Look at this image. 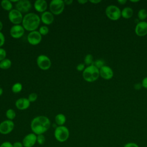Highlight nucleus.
<instances>
[{
    "label": "nucleus",
    "instance_id": "nucleus-1",
    "mask_svg": "<svg viewBox=\"0 0 147 147\" xmlns=\"http://www.w3.org/2000/svg\"><path fill=\"white\" fill-rule=\"evenodd\" d=\"M50 127L51 121L44 115H38L34 117L30 123L31 130L36 135L43 134Z\"/></svg>",
    "mask_w": 147,
    "mask_h": 147
},
{
    "label": "nucleus",
    "instance_id": "nucleus-2",
    "mask_svg": "<svg viewBox=\"0 0 147 147\" xmlns=\"http://www.w3.org/2000/svg\"><path fill=\"white\" fill-rule=\"evenodd\" d=\"M41 19L39 16L34 13H26L23 17L22 25L25 30L29 32L36 30L40 24Z\"/></svg>",
    "mask_w": 147,
    "mask_h": 147
},
{
    "label": "nucleus",
    "instance_id": "nucleus-3",
    "mask_svg": "<svg viewBox=\"0 0 147 147\" xmlns=\"http://www.w3.org/2000/svg\"><path fill=\"white\" fill-rule=\"evenodd\" d=\"M83 78L87 82H93L96 80L99 75V69L94 65L87 66L83 71Z\"/></svg>",
    "mask_w": 147,
    "mask_h": 147
},
{
    "label": "nucleus",
    "instance_id": "nucleus-4",
    "mask_svg": "<svg viewBox=\"0 0 147 147\" xmlns=\"http://www.w3.org/2000/svg\"><path fill=\"white\" fill-rule=\"evenodd\" d=\"M55 139L60 142H65L69 137V129L65 126H58L56 127L54 131Z\"/></svg>",
    "mask_w": 147,
    "mask_h": 147
},
{
    "label": "nucleus",
    "instance_id": "nucleus-5",
    "mask_svg": "<svg viewBox=\"0 0 147 147\" xmlns=\"http://www.w3.org/2000/svg\"><path fill=\"white\" fill-rule=\"evenodd\" d=\"M65 5L64 1L52 0L49 3V7L50 11L53 15H59L64 11Z\"/></svg>",
    "mask_w": 147,
    "mask_h": 147
},
{
    "label": "nucleus",
    "instance_id": "nucleus-6",
    "mask_svg": "<svg viewBox=\"0 0 147 147\" xmlns=\"http://www.w3.org/2000/svg\"><path fill=\"white\" fill-rule=\"evenodd\" d=\"M107 17L113 21L118 20L121 16V11L118 7L115 5L108 6L105 10Z\"/></svg>",
    "mask_w": 147,
    "mask_h": 147
},
{
    "label": "nucleus",
    "instance_id": "nucleus-7",
    "mask_svg": "<svg viewBox=\"0 0 147 147\" xmlns=\"http://www.w3.org/2000/svg\"><path fill=\"white\" fill-rule=\"evenodd\" d=\"M37 65L39 68L46 71L51 67V60L48 56L45 55H40L37 56L36 59Z\"/></svg>",
    "mask_w": 147,
    "mask_h": 147
},
{
    "label": "nucleus",
    "instance_id": "nucleus-8",
    "mask_svg": "<svg viewBox=\"0 0 147 147\" xmlns=\"http://www.w3.org/2000/svg\"><path fill=\"white\" fill-rule=\"evenodd\" d=\"M23 17L22 14L16 9H12L8 14L9 21L14 25H20L21 23L22 24Z\"/></svg>",
    "mask_w": 147,
    "mask_h": 147
},
{
    "label": "nucleus",
    "instance_id": "nucleus-9",
    "mask_svg": "<svg viewBox=\"0 0 147 147\" xmlns=\"http://www.w3.org/2000/svg\"><path fill=\"white\" fill-rule=\"evenodd\" d=\"M14 128V123L13 121L6 119L0 123V133L3 135L10 133Z\"/></svg>",
    "mask_w": 147,
    "mask_h": 147
},
{
    "label": "nucleus",
    "instance_id": "nucleus-10",
    "mask_svg": "<svg viewBox=\"0 0 147 147\" xmlns=\"http://www.w3.org/2000/svg\"><path fill=\"white\" fill-rule=\"evenodd\" d=\"M25 29L22 25H14L10 29V36L15 39L21 38L25 33Z\"/></svg>",
    "mask_w": 147,
    "mask_h": 147
},
{
    "label": "nucleus",
    "instance_id": "nucleus-11",
    "mask_svg": "<svg viewBox=\"0 0 147 147\" xmlns=\"http://www.w3.org/2000/svg\"><path fill=\"white\" fill-rule=\"evenodd\" d=\"M28 42L32 45L39 44L42 40V36L37 30L30 32L27 36Z\"/></svg>",
    "mask_w": 147,
    "mask_h": 147
},
{
    "label": "nucleus",
    "instance_id": "nucleus-12",
    "mask_svg": "<svg viewBox=\"0 0 147 147\" xmlns=\"http://www.w3.org/2000/svg\"><path fill=\"white\" fill-rule=\"evenodd\" d=\"M16 9L21 13H27L32 9V3L29 0H19L16 3Z\"/></svg>",
    "mask_w": 147,
    "mask_h": 147
},
{
    "label": "nucleus",
    "instance_id": "nucleus-13",
    "mask_svg": "<svg viewBox=\"0 0 147 147\" xmlns=\"http://www.w3.org/2000/svg\"><path fill=\"white\" fill-rule=\"evenodd\" d=\"M37 142V135L33 133L26 134L23 138L22 143L24 147H33Z\"/></svg>",
    "mask_w": 147,
    "mask_h": 147
},
{
    "label": "nucleus",
    "instance_id": "nucleus-14",
    "mask_svg": "<svg viewBox=\"0 0 147 147\" xmlns=\"http://www.w3.org/2000/svg\"><path fill=\"white\" fill-rule=\"evenodd\" d=\"M135 32L138 36H144L147 34V22L141 21L137 23L135 28Z\"/></svg>",
    "mask_w": 147,
    "mask_h": 147
},
{
    "label": "nucleus",
    "instance_id": "nucleus-15",
    "mask_svg": "<svg viewBox=\"0 0 147 147\" xmlns=\"http://www.w3.org/2000/svg\"><path fill=\"white\" fill-rule=\"evenodd\" d=\"M41 21L46 26L52 24L54 21V15L50 11H45L41 13Z\"/></svg>",
    "mask_w": 147,
    "mask_h": 147
},
{
    "label": "nucleus",
    "instance_id": "nucleus-16",
    "mask_svg": "<svg viewBox=\"0 0 147 147\" xmlns=\"http://www.w3.org/2000/svg\"><path fill=\"white\" fill-rule=\"evenodd\" d=\"M99 75L104 79H111L114 75L113 69L109 66L105 65L99 69Z\"/></svg>",
    "mask_w": 147,
    "mask_h": 147
},
{
    "label": "nucleus",
    "instance_id": "nucleus-17",
    "mask_svg": "<svg viewBox=\"0 0 147 147\" xmlns=\"http://www.w3.org/2000/svg\"><path fill=\"white\" fill-rule=\"evenodd\" d=\"M33 5L35 10L41 13L47 11L48 7L47 2L45 0H36L34 2Z\"/></svg>",
    "mask_w": 147,
    "mask_h": 147
},
{
    "label": "nucleus",
    "instance_id": "nucleus-18",
    "mask_svg": "<svg viewBox=\"0 0 147 147\" xmlns=\"http://www.w3.org/2000/svg\"><path fill=\"white\" fill-rule=\"evenodd\" d=\"M30 102L28 98H21L18 99L15 103L16 107L20 110H24L27 109L30 106Z\"/></svg>",
    "mask_w": 147,
    "mask_h": 147
},
{
    "label": "nucleus",
    "instance_id": "nucleus-19",
    "mask_svg": "<svg viewBox=\"0 0 147 147\" xmlns=\"http://www.w3.org/2000/svg\"><path fill=\"white\" fill-rule=\"evenodd\" d=\"M55 123L58 126H63L66 122V117L62 113L57 114L55 117Z\"/></svg>",
    "mask_w": 147,
    "mask_h": 147
},
{
    "label": "nucleus",
    "instance_id": "nucleus-20",
    "mask_svg": "<svg viewBox=\"0 0 147 147\" xmlns=\"http://www.w3.org/2000/svg\"><path fill=\"white\" fill-rule=\"evenodd\" d=\"M133 14V10L130 7H126L123 9L121 11V16L126 19L130 18Z\"/></svg>",
    "mask_w": 147,
    "mask_h": 147
},
{
    "label": "nucleus",
    "instance_id": "nucleus-21",
    "mask_svg": "<svg viewBox=\"0 0 147 147\" xmlns=\"http://www.w3.org/2000/svg\"><path fill=\"white\" fill-rule=\"evenodd\" d=\"M1 6L3 9L9 12L13 9V3L10 0H2L1 1Z\"/></svg>",
    "mask_w": 147,
    "mask_h": 147
},
{
    "label": "nucleus",
    "instance_id": "nucleus-22",
    "mask_svg": "<svg viewBox=\"0 0 147 147\" xmlns=\"http://www.w3.org/2000/svg\"><path fill=\"white\" fill-rule=\"evenodd\" d=\"M11 61L9 59L6 58L5 59L0 61V68L4 70L7 69L11 67Z\"/></svg>",
    "mask_w": 147,
    "mask_h": 147
},
{
    "label": "nucleus",
    "instance_id": "nucleus-23",
    "mask_svg": "<svg viewBox=\"0 0 147 147\" xmlns=\"http://www.w3.org/2000/svg\"><path fill=\"white\" fill-rule=\"evenodd\" d=\"M22 90V85L21 83L17 82L14 83L11 87V91L13 93L17 94L20 92Z\"/></svg>",
    "mask_w": 147,
    "mask_h": 147
},
{
    "label": "nucleus",
    "instance_id": "nucleus-24",
    "mask_svg": "<svg viewBox=\"0 0 147 147\" xmlns=\"http://www.w3.org/2000/svg\"><path fill=\"white\" fill-rule=\"evenodd\" d=\"M6 117L9 120L13 121L16 117V113L13 109H9L6 111Z\"/></svg>",
    "mask_w": 147,
    "mask_h": 147
},
{
    "label": "nucleus",
    "instance_id": "nucleus-25",
    "mask_svg": "<svg viewBox=\"0 0 147 147\" xmlns=\"http://www.w3.org/2000/svg\"><path fill=\"white\" fill-rule=\"evenodd\" d=\"M93 56L91 54H87L86 55L84 59V64L89 66L92 65L94 63Z\"/></svg>",
    "mask_w": 147,
    "mask_h": 147
},
{
    "label": "nucleus",
    "instance_id": "nucleus-26",
    "mask_svg": "<svg viewBox=\"0 0 147 147\" xmlns=\"http://www.w3.org/2000/svg\"><path fill=\"white\" fill-rule=\"evenodd\" d=\"M138 17L142 21L146 19L147 17V11L144 9H140L138 12Z\"/></svg>",
    "mask_w": 147,
    "mask_h": 147
},
{
    "label": "nucleus",
    "instance_id": "nucleus-27",
    "mask_svg": "<svg viewBox=\"0 0 147 147\" xmlns=\"http://www.w3.org/2000/svg\"><path fill=\"white\" fill-rule=\"evenodd\" d=\"M105 62L103 60L98 59V60L94 61V63H93L92 65H94L95 67H96L98 69H99L102 67L105 66Z\"/></svg>",
    "mask_w": 147,
    "mask_h": 147
},
{
    "label": "nucleus",
    "instance_id": "nucleus-28",
    "mask_svg": "<svg viewBox=\"0 0 147 147\" xmlns=\"http://www.w3.org/2000/svg\"><path fill=\"white\" fill-rule=\"evenodd\" d=\"M38 32L41 36H45L49 33V28L47 26L43 25L39 28Z\"/></svg>",
    "mask_w": 147,
    "mask_h": 147
},
{
    "label": "nucleus",
    "instance_id": "nucleus-29",
    "mask_svg": "<svg viewBox=\"0 0 147 147\" xmlns=\"http://www.w3.org/2000/svg\"><path fill=\"white\" fill-rule=\"evenodd\" d=\"M45 142V137L44 134H39L37 135V143L39 145H42Z\"/></svg>",
    "mask_w": 147,
    "mask_h": 147
},
{
    "label": "nucleus",
    "instance_id": "nucleus-30",
    "mask_svg": "<svg viewBox=\"0 0 147 147\" xmlns=\"http://www.w3.org/2000/svg\"><path fill=\"white\" fill-rule=\"evenodd\" d=\"M37 99V94L34 93V92H32L30 93L28 97V99L29 100V101L31 103V102H34Z\"/></svg>",
    "mask_w": 147,
    "mask_h": 147
},
{
    "label": "nucleus",
    "instance_id": "nucleus-31",
    "mask_svg": "<svg viewBox=\"0 0 147 147\" xmlns=\"http://www.w3.org/2000/svg\"><path fill=\"white\" fill-rule=\"evenodd\" d=\"M6 51L3 48H0V61L5 59L6 57Z\"/></svg>",
    "mask_w": 147,
    "mask_h": 147
},
{
    "label": "nucleus",
    "instance_id": "nucleus-32",
    "mask_svg": "<svg viewBox=\"0 0 147 147\" xmlns=\"http://www.w3.org/2000/svg\"><path fill=\"white\" fill-rule=\"evenodd\" d=\"M5 42V36L2 33V32H0V48H2V47L4 45Z\"/></svg>",
    "mask_w": 147,
    "mask_h": 147
},
{
    "label": "nucleus",
    "instance_id": "nucleus-33",
    "mask_svg": "<svg viewBox=\"0 0 147 147\" xmlns=\"http://www.w3.org/2000/svg\"><path fill=\"white\" fill-rule=\"evenodd\" d=\"M123 147H139L138 145L135 142H127L126 143Z\"/></svg>",
    "mask_w": 147,
    "mask_h": 147
},
{
    "label": "nucleus",
    "instance_id": "nucleus-34",
    "mask_svg": "<svg viewBox=\"0 0 147 147\" xmlns=\"http://www.w3.org/2000/svg\"><path fill=\"white\" fill-rule=\"evenodd\" d=\"M84 69H85V64L84 63H79L76 66V69L79 72L83 71Z\"/></svg>",
    "mask_w": 147,
    "mask_h": 147
},
{
    "label": "nucleus",
    "instance_id": "nucleus-35",
    "mask_svg": "<svg viewBox=\"0 0 147 147\" xmlns=\"http://www.w3.org/2000/svg\"><path fill=\"white\" fill-rule=\"evenodd\" d=\"M0 147H13V144L9 141H5L0 145Z\"/></svg>",
    "mask_w": 147,
    "mask_h": 147
},
{
    "label": "nucleus",
    "instance_id": "nucleus-36",
    "mask_svg": "<svg viewBox=\"0 0 147 147\" xmlns=\"http://www.w3.org/2000/svg\"><path fill=\"white\" fill-rule=\"evenodd\" d=\"M13 147H24L22 143L20 141H17L14 142L13 144Z\"/></svg>",
    "mask_w": 147,
    "mask_h": 147
},
{
    "label": "nucleus",
    "instance_id": "nucleus-37",
    "mask_svg": "<svg viewBox=\"0 0 147 147\" xmlns=\"http://www.w3.org/2000/svg\"><path fill=\"white\" fill-rule=\"evenodd\" d=\"M141 84L144 88L147 89V77H145L143 79Z\"/></svg>",
    "mask_w": 147,
    "mask_h": 147
},
{
    "label": "nucleus",
    "instance_id": "nucleus-38",
    "mask_svg": "<svg viewBox=\"0 0 147 147\" xmlns=\"http://www.w3.org/2000/svg\"><path fill=\"white\" fill-rule=\"evenodd\" d=\"M142 87V84H141V83H139L135 84L134 86V88L136 90H140V89Z\"/></svg>",
    "mask_w": 147,
    "mask_h": 147
},
{
    "label": "nucleus",
    "instance_id": "nucleus-39",
    "mask_svg": "<svg viewBox=\"0 0 147 147\" xmlns=\"http://www.w3.org/2000/svg\"><path fill=\"white\" fill-rule=\"evenodd\" d=\"M64 2L65 5H71L73 1L72 0H65V1H64Z\"/></svg>",
    "mask_w": 147,
    "mask_h": 147
},
{
    "label": "nucleus",
    "instance_id": "nucleus-40",
    "mask_svg": "<svg viewBox=\"0 0 147 147\" xmlns=\"http://www.w3.org/2000/svg\"><path fill=\"white\" fill-rule=\"evenodd\" d=\"M89 1H90V2H91L92 3H94V4H97L101 2L100 0H90Z\"/></svg>",
    "mask_w": 147,
    "mask_h": 147
},
{
    "label": "nucleus",
    "instance_id": "nucleus-41",
    "mask_svg": "<svg viewBox=\"0 0 147 147\" xmlns=\"http://www.w3.org/2000/svg\"><path fill=\"white\" fill-rule=\"evenodd\" d=\"M88 2L87 0H78V2L80 4H82V5H83L86 3H87Z\"/></svg>",
    "mask_w": 147,
    "mask_h": 147
},
{
    "label": "nucleus",
    "instance_id": "nucleus-42",
    "mask_svg": "<svg viewBox=\"0 0 147 147\" xmlns=\"http://www.w3.org/2000/svg\"><path fill=\"white\" fill-rule=\"evenodd\" d=\"M118 2L121 5H124L126 2V0H118Z\"/></svg>",
    "mask_w": 147,
    "mask_h": 147
},
{
    "label": "nucleus",
    "instance_id": "nucleus-43",
    "mask_svg": "<svg viewBox=\"0 0 147 147\" xmlns=\"http://www.w3.org/2000/svg\"><path fill=\"white\" fill-rule=\"evenodd\" d=\"M2 29H3V24H2V22L0 21V32H1Z\"/></svg>",
    "mask_w": 147,
    "mask_h": 147
},
{
    "label": "nucleus",
    "instance_id": "nucleus-44",
    "mask_svg": "<svg viewBox=\"0 0 147 147\" xmlns=\"http://www.w3.org/2000/svg\"><path fill=\"white\" fill-rule=\"evenodd\" d=\"M3 89L0 87V96H1L2 95V94H3Z\"/></svg>",
    "mask_w": 147,
    "mask_h": 147
},
{
    "label": "nucleus",
    "instance_id": "nucleus-45",
    "mask_svg": "<svg viewBox=\"0 0 147 147\" xmlns=\"http://www.w3.org/2000/svg\"><path fill=\"white\" fill-rule=\"evenodd\" d=\"M19 0H10V1H11V2L13 3H17L18 1Z\"/></svg>",
    "mask_w": 147,
    "mask_h": 147
},
{
    "label": "nucleus",
    "instance_id": "nucleus-46",
    "mask_svg": "<svg viewBox=\"0 0 147 147\" xmlns=\"http://www.w3.org/2000/svg\"><path fill=\"white\" fill-rule=\"evenodd\" d=\"M131 2H138L139 1L138 0H136V1H132V0H131L130 1Z\"/></svg>",
    "mask_w": 147,
    "mask_h": 147
}]
</instances>
